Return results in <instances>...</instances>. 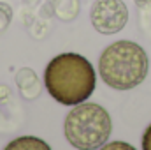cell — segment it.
I'll return each mask as SVG.
<instances>
[{
  "mask_svg": "<svg viewBox=\"0 0 151 150\" xmlns=\"http://www.w3.org/2000/svg\"><path fill=\"white\" fill-rule=\"evenodd\" d=\"M44 85L47 94L65 106H76L90 99L97 74L88 58L79 53L56 55L46 67Z\"/></svg>",
  "mask_w": 151,
  "mask_h": 150,
  "instance_id": "cell-1",
  "label": "cell"
},
{
  "mask_svg": "<svg viewBox=\"0 0 151 150\" xmlns=\"http://www.w3.org/2000/svg\"><path fill=\"white\" fill-rule=\"evenodd\" d=\"M150 71V60L142 46L132 41H118L107 46L99 60V73L107 87L130 90L141 85Z\"/></svg>",
  "mask_w": 151,
  "mask_h": 150,
  "instance_id": "cell-2",
  "label": "cell"
},
{
  "mask_svg": "<svg viewBox=\"0 0 151 150\" xmlns=\"http://www.w3.org/2000/svg\"><path fill=\"white\" fill-rule=\"evenodd\" d=\"M63 133L77 150L100 149L113 133V120L106 108L97 103L76 104L65 117Z\"/></svg>",
  "mask_w": 151,
  "mask_h": 150,
  "instance_id": "cell-3",
  "label": "cell"
},
{
  "mask_svg": "<svg viewBox=\"0 0 151 150\" xmlns=\"http://www.w3.org/2000/svg\"><path fill=\"white\" fill-rule=\"evenodd\" d=\"M90 20L97 32L104 36L118 34L128 21V7L123 0H95Z\"/></svg>",
  "mask_w": 151,
  "mask_h": 150,
  "instance_id": "cell-4",
  "label": "cell"
},
{
  "mask_svg": "<svg viewBox=\"0 0 151 150\" xmlns=\"http://www.w3.org/2000/svg\"><path fill=\"white\" fill-rule=\"evenodd\" d=\"M16 85L19 87V92L27 99H35L39 95V78L28 67H23V69L18 71V74H16Z\"/></svg>",
  "mask_w": 151,
  "mask_h": 150,
  "instance_id": "cell-5",
  "label": "cell"
},
{
  "mask_svg": "<svg viewBox=\"0 0 151 150\" xmlns=\"http://www.w3.org/2000/svg\"><path fill=\"white\" fill-rule=\"evenodd\" d=\"M4 150H51V147L37 136H19L7 143Z\"/></svg>",
  "mask_w": 151,
  "mask_h": 150,
  "instance_id": "cell-6",
  "label": "cell"
},
{
  "mask_svg": "<svg viewBox=\"0 0 151 150\" xmlns=\"http://www.w3.org/2000/svg\"><path fill=\"white\" fill-rule=\"evenodd\" d=\"M11 20H12V9H11V5L5 4V2H0V32L9 27Z\"/></svg>",
  "mask_w": 151,
  "mask_h": 150,
  "instance_id": "cell-7",
  "label": "cell"
},
{
  "mask_svg": "<svg viewBox=\"0 0 151 150\" xmlns=\"http://www.w3.org/2000/svg\"><path fill=\"white\" fill-rule=\"evenodd\" d=\"M99 150H137L127 141H111V143H104Z\"/></svg>",
  "mask_w": 151,
  "mask_h": 150,
  "instance_id": "cell-8",
  "label": "cell"
},
{
  "mask_svg": "<svg viewBox=\"0 0 151 150\" xmlns=\"http://www.w3.org/2000/svg\"><path fill=\"white\" fill-rule=\"evenodd\" d=\"M142 150H151V124L142 134Z\"/></svg>",
  "mask_w": 151,
  "mask_h": 150,
  "instance_id": "cell-9",
  "label": "cell"
},
{
  "mask_svg": "<svg viewBox=\"0 0 151 150\" xmlns=\"http://www.w3.org/2000/svg\"><path fill=\"white\" fill-rule=\"evenodd\" d=\"M134 2H135V5L141 7V9H148V7H151V0H134Z\"/></svg>",
  "mask_w": 151,
  "mask_h": 150,
  "instance_id": "cell-10",
  "label": "cell"
}]
</instances>
